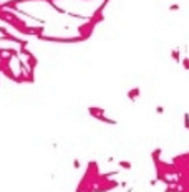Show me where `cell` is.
<instances>
[{"mask_svg": "<svg viewBox=\"0 0 189 192\" xmlns=\"http://www.w3.org/2000/svg\"><path fill=\"white\" fill-rule=\"evenodd\" d=\"M88 113H90V116L96 118V119H100L101 116H105V109H103V108H95V106H91V108H88Z\"/></svg>", "mask_w": 189, "mask_h": 192, "instance_id": "obj_1", "label": "cell"}, {"mask_svg": "<svg viewBox=\"0 0 189 192\" xmlns=\"http://www.w3.org/2000/svg\"><path fill=\"white\" fill-rule=\"evenodd\" d=\"M181 7H179V4H173V5H169V12H176V10H179Z\"/></svg>", "mask_w": 189, "mask_h": 192, "instance_id": "obj_8", "label": "cell"}, {"mask_svg": "<svg viewBox=\"0 0 189 192\" xmlns=\"http://www.w3.org/2000/svg\"><path fill=\"white\" fill-rule=\"evenodd\" d=\"M156 182H158V179H153V181H149V184H151V186H156Z\"/></svg>", "mask_w": 189, "mask_h": 192, "instance_id": "obj_10", "label": "cell"}, {"mask_svg": "<svg viewBox=\"0 0 189 192\" xmlns=\"http://www.w3.org/2000/svg\"><path fill=\"white\" fill-rule=\"evenodd\" d=\"M181 65L184 66V70H188V71H189V58H188V56H186V58H183V60H181Z\"/></svg>", "mask_w": 189, "mask_h": 192, "instance_id": "obj_5", "label": "cell"}, {"mask_svg": "<svg viewBox=\"0 0 189 192\" xmlns=\"http://www.w3.org/2000/svg\"><path fill=\"white\" fill-rule=\"evenodd\" d=\"M171 58L176 63H181V51H179V48H173L171 50Z\"/></svg>", "mask_w": 189, "mask_h": 192, "instance_id": "obj_3", "label": "cell"}, {"mask_svg": "<svg viewBox=\"0 0 189 192\" xmlns=\"http://www.w3.org/2000/svg\"><path fill=\"white\" fill-rule=\"evenodd\" d=\"M156 113H158V114H163V113H164V108H163V106H156Z\"/></svg>", "mask_w": 189, "mask_h": 192, "instance_id": "obj_9", "label": "cell"}, {"mask_svg": "<svg viewBox=\"0 0 189 192\" xmlns=\"http://www.w3.org/2000/svg\"><path fill=\"white\" fill-rule=\"evenodd\" d=\"M184 128L189 131V113H184Z\"/></svg>", "mask_w": 189, "mask_h": 192, "instance_id": "obj_7", "label": "cell"}, {"mask_svg": "<svg viewBox=\"0 0 189 192\" xmlns=\"http://www.w3.org/2000/svg\"><path fill=\"white\" fill-rule=\"evenodd\" d=\"M159 154H161V149H156V151H153V159H154V162H158L159 161Z\"/></svg>", "mask_w": 189, "mask_h": 192, "instance_id": "obj_6", "label": "cell"}, {"mask_svg": "<svg viewBox=\"0 0 189 192\" xmlns=\"http://www.w3.org/2000/svg\"><path fill=\"white\" fill-rule=\"evenodd\" d=\"M139 95H141V90H139L138 86H136V88H131V90L126 93V96H128L129 101H136V100L139 98Z\"/></svg>", "mask_w": 189, "mask_h": 192, "instance_id": "obj_2", "label": "cell"}, {"mask_svg": "<svg viewBox=\"0 0 189 192\" xmlns=\"http://www.w3.org/2000/svg\"><path fill=\"white\" fill-rule=\"evenodd\" d=\"M118 164H119V167H123V169H131V162H128V161H119Z\"/></svg>", "mask_w": 189, "mask_h": 192, "instance_id": "obj_4", "label": "cell"}]
</instances>
